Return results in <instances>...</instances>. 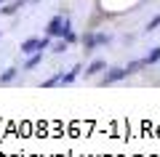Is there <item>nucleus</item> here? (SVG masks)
I'll use <instances>...</instances> for the list:
<instances>
[{"mask_svg": "<svg viewBox=\"0 0 160 157\" xmlns=\"http://www.w3.org/2000/svg\"><path fill=\"white\" fill-rule=\"evenodd\" d=\"M48 37H64V35L69 32V19L64 16V13H56V16L48 22Z\"/></svg>", "mask_w": 160, "mask_h": 157, "instance_id": "obj_1", "label": "nucleus"}, {"mask_svg": "<svg viewBox=\"0 0 160 157\" xmlns=\"http://www.w3.org/2000/svg\"><path fill=\"white\" fill-rule=\"evenodd\" d=\"M51 45V37H29L22 43V53H38V51H46Z\"/></svg>", "mask_w": 160, "mask_h": 157, "instance_id": "obj_2", "label": "nucleus"}, {"mask_svg": "<svg viewBox=\"0 0 160 157\" xmlns=\"http://www.w3.org/2000/svg\"><path fill=\"white\" fill-rule=\"evenodd\" d=\"M107 43H109V35H104V32H99V35H86V37H83L86 53H88V51H93L96 45H107Z\"/></svg>", "mask_w": 160, "mask_h": 157, "instance_id": "obj_3", "label": "nucleus"}, {"mask_svg": "<svg viewBox=\"0 0 160 157\" xmlns=\"http://www.w3.org/2000/svg\"><path fill=\"white\" fill-rule=\"evenodd\" d=\"M128 77V72H126V67H115V69H109L107 75H104V80H102V85H112V83H120V80H126Z\"/></svg>", "mask_w": 160, "mask_h": 157, "instance_id": "obj_4", "label": "nucleus"}, {"mask_svg": "<svg viewBox=\"0 0 160 157\" xmlns=\"http://www.w3.org/2000/svg\"><path fill=\"white\" fill-rule=\"evenodd\" d=\"M83 72V67H80V64H75L72 69H69L67 75L62 72V80H59V85H69V83H75V80H78V75Z\"/></svg>", "mask_w": 160, "mask_h": 157, "instance_id": "obj_5", "label": "nucleus"}, {"mask_svg": "<svg viewBox=\"0 0 160 157\" xmlns=\"http://www.w3.org/2000/svg\"><path fill=\"white\" fill-rule=\"evenodd\" d=\"M24 6H27V0H11L6 8H0V13H3V16H13V13H16L19 8H24Z\"/></svg>", "mask_w": 160, "mask_h": 157, "instance_id": "obj_6", "label": "nucleus"}, {"mask_svg": "<svg viewBox=\"0 0 160 157\" xmlns=\"http://www.w3.org/2000/svg\"><path fill=\"white\" fill-rule=\"evenodd\" d=\"M104 67H107V64H104L102 59H96V61H91V64L86 67V77H93V75H96V72H102Z\"/></svg>", "mask_w": 160, "mask_h": 157, "instance_id": "obj_7", "label": "nucleus"}, {"mask_svg": "<svg viewBox=\"0 0 160 157\" xmlns=\"http://www.w3.org/2000/svg\"><path fill=\"white\" fill-rule=\"evenodd\" d=\"M158 61H160V45H158V48H152L147 56H144V64H158Z\"/></svg>", "mask_w": 160, "mask_h": 157, "instance_id": "obj_8", "label": "nucleus"}, {"mask_svg": "<svg viewBox=\"0 0 160 157\" xmlns=\"http://www.w3.org/2000/svg\"><path fill=\"white\" fill-rule=\"evenodd\" d=\"M16 72H19V69H16V67H8V69H6V72L0 75V83H11V80H13V77H16Z\"/></svg>", "mask_w": 160, "mask_h": 157, "instance_id": "obj_9", "label": "nucleus"}, {"mask_svg": "<svg viewBox=\"0 0 160 157\" xmlns=\"http://www.w3.org/2000/svg\"><path fill=\"white\" fill-rule=\"evenodd\" d=\"M142 67H147V64H144V59H139V61H131V64H128V67H126V72H128V75H136Z\"/></svg>", "mask_w": 160, "mask_h": 157, "instance_id": "obj_10", "label": "nucleus"}, {"mask_svg": "<svg viewBox=\"0 0 160 157\" xmlns=\"http://www.w3.org/2000/svg\"><path fill=\"white\" fill-rule=\"evenodd\" d=\"M40 61H43V51H38L35 56H29V61H27V69H35Z\"/></svg>", "mask_w": 160, "mask_h": 157, "instance_id": "obj_11", "label": "nucleus"}, {"mask_svg": "<svg viewBox=\"0 0 160 157\" xmlns=\"http://www.w3.org/2000/svg\"><path fill=\"white\" fill-rule=\"evenodd\" d=\"M59 80H62V72H56V75H51V77L43 83V88H53V85H59Z\"/></svg>", "mask_w": 160, "mask_h": 157, "instance_id": "obj_12", "label": "nucleus"}, {"mask_svg": "<svg viewBox=\"0 0 160 157\" xmlns=\"http://www.w3.org/2000/svg\"><path fill=\"white\" fill-rule=\"evenodd\" d=\"M158 27H160V13H158V16H155L152 22L147 24V32H152V29H158Z\"/></svg>", "mask_w": 160, "mask_h": 157, "instance_id": "obj_13", "label": "nucleus"}, {"mask_svg": "<svg viewBox=\"0 0 160 157\" xmlns=\"http://www.w3.org/2000/svg\"><path fill=\"white\" fill-rule=\"evenodd\" d=\"M64 40H67V43H75V40H78V35H75V32H72V29H69V32H67V35H64Z\"/></svg>", "mask_w": 160, "mask_h": 157, "instance_id": "obj_14", "label": "nucleus"}, {"mask_svg": "<svg viewBox=\"0 0 160 157\" xmlns=\"http://www.w3.org/2000/svg\"><path fill=\"white\" fill-rule=\"evenodd\" d=\"M0 3H8V0H0Z\"/></svg>", "mask_w": 160, "mask_h": 157, "instance_id": "obj_15", "label": "nucleus"}, {"mask_svg": "<svg viewBox=\"0 0 160 157\" xmlns=\"http://www.w3.org/2000/svg\"><path fill=\"white\" fill-rule=\"evenodd\" d=\"M0 37H3V32H0Z\"/></svg>", "mask_w": 160, "mask_h": 157, "instance_id": "obj_16", "label": "nucleus"}, {"mask_svg": "<svg viewBox=\"0 0 160 157\" xmlns=\"http://www.w3.org/2000/svg\"><path fill=\"white\" fill-rule=\"evenodd\" d=\"M35 3H38V0H35Z\"/></svg>", "mask_w": 160, "mask_h": 157, "instance_id": "obj_17", "label": "nucleus"}]
</instances>
